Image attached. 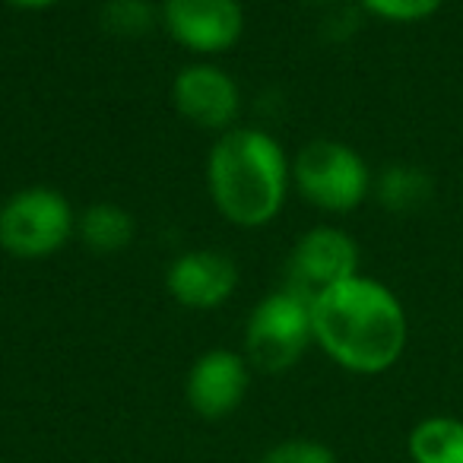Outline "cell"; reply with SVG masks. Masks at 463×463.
<instances>
[{
	"label": "cell",
	"instance_id": "1",
	"mask_svg": "<svg viewBox=\"0 0 463 463\" xmlns=\"http://www.w3.org/2000/svg\"><path fill=\"white\" fill-rule=\"evenodd\" d=\"M315 343L340 368L381 374L406 349L410 324L400 298L368 277H353L311 298Z\"/></svg>",
	"mask_w": 463,
	"mask_h": 463
},
{
	"label": "cell",
	"instance_id": "2",
	"mask_svg": "<svg viewBox=\"0 0 463 463\" xmlns=\"http://www.w3.org/2000/svg\"><path fill=\"white\" fill-rule=\"evenodd\" d=\"M289 162L277 140L258 128H232L206 162V184L216 210L241 229L267 225L283 210Z\"/></svg>",
	"mask_w": 463,
	"mask_h": 463
},
{
	"label": "cell",
	"instance_id": "3",
	"mask_svg": "<svg viewBox=\"0 0 463 463\" xmlns=\"http://www.w3.org/2000/svg\"><path fill=\"white\" fill-rule=\"evenodd\" d=\"M71 200L54 187H26L0 206V248L14 258L42 260L58 254L73 235Z\"/></svg>",
	"mask_w": 463,
	"mask_h": 463
},
{
	"label": "cell",
	"instance_id": "4",
	"mask_svg": "<svg viewBox=\"0 0 463 463\" xmlns=\"http://www.w3.org/2000/svg\"><path fill=\"white\" fill-rule=\"evenodd\" d=\"M292 181L311 206L324 213H353L372 191V172L353 146L315 140L298 153Z\"/></svg>",
	"mask_w": 463,
	"mask_h": 463
},
{
	"label": "cell",
	"instance_id": "5",
	"mask_svg": "<svg viewBox=\"0 0 463 463\" xmlns=\"http://www.w3.org/2000/svg\"><path fill=\"white\" fill-rule=\"evenodd\" d=\"M315 343L311 330V302L292 289L270 292L260 298L245 327L248 362L260 372H286Z\"/></svg>",
	"mask_w": 463,
	"mask_h": 463
},
{
	"label": "cell",
	"instance_id": "6",
	"mask_svg": "<svg viewBox=\"0 0 463 463\" xmlns=\"http://www.w3.org/2000/svg\"><path fill=\"white\" fill-rule=\"evenodd\" d=\"M162 26L194 54L229 52L245 33L239 0H162Z\"/></svg>",
	"mask_w": 463,
	"mask_h": 463
},
{
	"label": "cell",
	"instance_id": "7",
	"mask_svg": "<svg viewBox=\"0 0 463 463\" xmlns=\"http://www.w3.org/2000/svg\"><path fill=\"white\" fill-rule=\"evenodd\" d=\"M359 277V245L353 235L343 229H311L298 239L289 258V286L286 289L298 292L311 302L324 289L343 283V279Z\"/></svg>",
	"mask_w": 463,
	"mask_h": 463
},
{
	"label": "cell",
	"instance_id": "8",
	"mask_svg": "<svg viewBox=\"0 0 463 463\" xmlns=\"http://www.w3.org/2000/svg\"><path fill=\"white\" fill-rule=\"evenodd\" d=\"M172 102L184 121L203 130H225L241 109L235 80L213 64H191L175 77Z\"/></svg>",
	"mask_w": 463,
	"mask_h": 463
},
{
	"label": "cell",
	"instance_id": "9",
	"mask_svg": "<svg viewBox=\"0 0 463 463\" xmlns=\"http://www.w3.org/2000/svg\"><path fill=\"white\" fill-rule=\"evenodd\" d=\"M251 387L248 359L229 349H210L187 372V403L197 416L222 419L235 412Z\"/></svg>",
	"mask_w": 463,
	"mask_h": 463
},
{
	"label": "cell",
	"instance_id": "10",
	"mask_svg": "<svg viewBox=\"0 0 463 463\" xmlns=\"http://www.w3.org/2000/svg\"><path fill=\"white\" fill-rule=\"evenodd\" d=\"M172 298L184 308H219L239 286V267L219 251H184L172 260L165 273Z\"/></svg>",
	"mask_w": 463,
	"mask_h": 463
},
{
	"label": "cell",
	"instance_id": "11",
	"mask_svg": "<svg viewBox=\"0 0 463 463\" xmlns=\"http://www.w3.org/2000/svg\"><path fill=\"white\" fill-rule=\"evenodd\" d=\"M412 463H463V419L429 416L410 431Z\"/></svg>",
	"mask_w": 463,
	"mask_h": 463
},
{
	"label": "cell",
	"instance_id": "12",
	"mask_svg": "<svg viewBox=\"0 0 463 463\" xmlns=\"http://www.w3.org/2000/svg\"><path fill=\"white\" fill-rule=\"evenodd\" d=\"M77 232L96 254H118L134 239V216L118 203H92L80 216Z\"/></svg>",
	"mask_w": 463,
	"mask_h": 463
},
{
	"label": "cell",
	"instance_id": "13",
	"mask_svg": "<svg viewBox=\"0 0 463 463\" xmlns=\"http://www.w3.org/2000/svg\"><path fill=\"white\" fill-rule=\"evenodd\" d=\"M378 197L387 210H397V213L419 210L431 197V178L422 168L391 165L378 181Z\"/></svg>",
	"mask_w": 463,
	"mask_h": 463
},
{
	"label": "cell",
	"instance_id": "14",
	"mask_svg": "<svg viewBox=\"0 0 463 463\" xmlns=\"http://www.w3.org/2000/svg\"><path fill=\"white\" fill-rule=\"evenodd\" d=\"M102 26L115 35H143L153 29V7L146 0H109L102 7Z\"/></svg>",
	"mask_w": 463,
	"mask_h": 463
},
{
	"label": "cell",
	"instance_id": "15",
	"mask_svg": "<svg viewBox=\"0 0 463 463\" xmlns=\"http://www.w3.org/2000/svg\"><path fill=\"white\" fill-rule=\"evenodd\" d=\"M372 16L387 23H419L441 10L444 0H359Z\"/></svg>",
	"mask_w": 463,
	"mask_h": 463
},
{
	"label": "cell",
	"instance_id": "16",
	"mask_svg": "<svg viewBox=\"0 0 463 463\" xmlns=\"http://www.w3.org/2000/svg\"><path fill=\"white\" fill-rule=\"evenodd\" d=\"M260 463H336V454L315 438H289L273 444Z\"/></svg>",
	"mask_w": 463,
	"mask_h": 463
},
{
	"label": "cell",
	"instance_id": "17",
	"mask_svg": "<svg viewBox=\"0 0 463 463\" xmlns=\"http://www.w3.org/2000/svg\"><path fill=\"white\" fill-rule=\"evenodd\" d=\"M7 4H14V7H20V10H45V7H54L58 0H7Z\"/></svg>",
	"mask_w": 463,
	"mask_h": 463
},
{
	"label": "cell",
	"instance_id": "18",
	"mask_svg": "<svg viewBox=\"0 0 463 463\" xmlns=\"http://www.w3.org/2000/svg\"><path fill=\"white\" fill-rule=\"evenodd\" d=\"M305 4H336V0H305Z\"/></svg>",
	"mask_w": 463,
	"mask_h": 463
}]
</instances>
